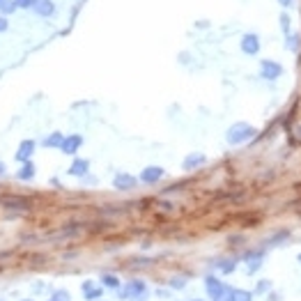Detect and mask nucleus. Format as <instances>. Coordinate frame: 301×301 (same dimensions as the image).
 Returning <instances> with one entry per match:
<instances>
[{"label": "nucleus", "instance_id": "nucleus-1", "mask_svg": "<svg viewBox=\"0 0 301 301\" xmlns=\"http://www.w3.org/2000/svg\"><path fill=\"white\" fill-rule=\"evenodd\" d=\"M255 134H258V129H255L253 125H249V122H235L228 129V134H225V140H228L230 145H241V143L251 140Z\"/></svg>", "mask_w": 301, "mask_h": 301}, {"label": "nucleus", "instance_id": "nucleus-2", "mask_svg": "<svg viewBox=\"0 0 301 301\" xmlns=\"http://www.w3.org/2000/svg\"><path fill=\"white\" fill-rule=\"evenodd\" d=\"M205 290L209 294L211 301H223V297L228 294V288L223 285V280H219L216 276H207L205 278Z\"/></svg>", "mask_w": 301, "mask_h": 301}, {"label": "nucleus", "instance_id": "nucleus-3", "mask_svg": "<svg viewBox=\"0 0 301 301\" xmlns=\"http://www.w3.org/2000/svg\"><path fill=\"white\" fill-rule=\"evenodd\" d=\"M145 292H147V288H145L143 280H129L127 288L122 290V297L125 299H143L145 297Z\"/></svg>", "mask_w": 301, "mask_h": 301}, {"label": "nucleus", "instance_id": "nucleus-4", "mask_svg": "<svg viewBox=\"0 0 301 301\" xmlns=\"http://www.w3.org/2000/svg\"><path fill=\"white\" fill-rule=\"evenodd\" d=\"M260 74H262V78H267V81H276V78L283 74V67L274 60H262L260 62Z\"/></svg>", "mask_w": 301, "mask_h": 301}, {"label": "nucleus", "instance_id": "nucleus-5", "mask_svg": "<svg viewBox=\"0 0 301 301\" xmlns=\"http://www.w3.org/2000/svg\"><path fill=\"white\" fill-rule=\"evenodd\" d=\"M136 182L138 180L134 175H129V172H117L115 180H113V186L117 191H131V189H136Z\"/></svg>", "mask_w": 301, "mask_h": 301}, {"label": "nucleus", "instance_id": "nucleus-6", "mask_svg": "<svg viewBox=\"0 0 301 301\" xmlns=\"http://www.w3.org/2000/svg\"><path fill=\"white\" fill-rule=\"evenodd\" d=\"M241 51L246 53V56H255V53L260 51V37L255 32H249L241 37Z\"/></svg>", "mask_w": 301, "mask_h": 301}, {"label": "nucleus", "instance_id": "nucleus-7", "mask_svg": "<svg viewBox=\"0 0 301 301\" xmlns=\"http://www.w3.org/2000/svg\"><path fill=\"white\" fill-rule=\"evenodd\" d=\"M161 177H164V168L161 166H147L145 170L140 172V180L145 182V184H156Z\"/></svg>", "mask_w": 301, "mask_h": 301}, {"label": "nucleus", "instance_id": "nucleus-8", "mask_svg": "<svg viewBox=\"0 0 301 301\" xmlns=\"http://www.w3.org/2000/svg\"><path fill=\"white\" fill-rule=\"evenodd\" d=\"M0 205H5L7 209H30V200L19 198V196H5L0 198Z\"/></svg>", "mask_w": 301, "mask_h": 301}, {"label": "nucleus", "instance_id": "nucleus-9", "mask_svg": "<svg viewBox=\"0 0 301 301\" xmlns=\"http://www.w3.org/2000/svg\"><path fill=\"white\" fill-rule=\"evenodd\" d=\"M81 145H83V136L72 134V136H67V138H65V143H62L60 150L65 152V154H76V152L81 150Z\"/></svg>", "mask_w": 301, "mask_h": 301}, {"label": "nucleus", "instance_id": "nucleus-10", "mask_svg": "<svg viewBox=\"0 0 301 301\" xmlns=\"http://www.w3.org/2000/svg\"><path fill=\"white\" fill-rule=\"evenodd\" d=\"M34 152V143L32 140H23L21 145H19V152H16V161H21V164H26V161H30Z\"/></svg>", "mask_w": 301, "mask_h": 301}, {"label": "nucleus", "instance_id": "nucleus-11", "mask_svg": "<svg viewBox=\"0 0 301 301\" xmlns=\"http://www.w3.org/2000/svg\"><path fill=\"white\" fill-rule=\"evenodd\" d=\"M87 170H90V161L87 159H76L72 166H69V175H74V177L87 175Z\"/></svg>", "mask_w": 301, "mask_h": 301}, {"label": "nucleus", "instance_id": "nucleus-12", "mask_svg": "<svg viewBox=\"0 0 301 301\" xmlns=\"http://www.w3.org/2000/svg\"><path fill=\"white\" fill-rule=\"evenodd\" d=\"M32 9L39 14V16H51V14L56 12V5H53V0H37Z\"/></svg>", "mask_w": 301, "mask_h": 301}, {"label": "nucleus", "instance_id": "nucleus-13", "mask_svg": "<svg viewBox=\"0 0 301 301\" xmlns=\"http://www.w3.org/2000/svg\"><path fill=\"white\" fill-rule=\"evenodd\" d=\"M207 161V156L205 154H200V152H196V154H189L184 159V164H182V168L184 170H193V168H198V166H202Z\"/></svg>", "mask_w": 301, "mask_h": 301}, {"label": "nucleus", "instance_id": "nucleus-14", "mask_svg": "<svg viewBox=\"0 0 301 301\" xmlns=\"http://www.w3.org/2000/svg\"><path fill=\"white\" fill-rule=\"evenodd\" d=\"M65 138H67V136H62L60 131H53V134L48 136V138H44V143H42V145H44V147H62Z\"/></svg>", "mask_w": 301, "mask_h": 301}, {"label": "nucleus", "instance_id": "nucleus-15", "mask_svg": "<svg viewBox=\"0 0 301 301\" xmlns=\"http://www.w3.org/2000/svg\"><path fill=\"white\" fill-rule=\"evenodd\" d=\"M228 301H253V294L246 290H228Z\"/></svg>", "mask_w": 301, "mask_h": 301}, {"label": "nucleus", "instance_id": "nucleus-16", "mask_svg": "<svg viewBox=\"0 0 301 301\" xmlns=\"http://www.w3.org/2000/svg\"><path fill=\"white\" fill-rule=\"evenodd\" d=\"M16 177H19V180H26V182H30L32 177H34V166L30 164V161H26V164L21 166V170L16 172Z\"/></svg>", "mask_w": 301, "mask_h": 301}, {"label": "nucleus", "instance_id": "nucleus-17", "mask_svg": "<svg viewBox=\"0 0 301 301\" xmlns=\"http://www.w3.org/2000/svg\"><path fill=\"white\" fill-rule=\"evenodd\" d=\"M83 290H85V299H101V288H95L92 285V280H87L85 285H83Z\"/></svg>", "mask_w": 301, "mask_h": 301}, {"label": "nucleus", "instance_id": "nucleus-18", "mask_svg": "<svg viewBox=\"0 0 301 301\" xmlns=\"http://www.w3.org/2000/svg\"><path fill=\"white\" fill-rule=\"evenodd\" d=\"M19 9V5L14 3V0H3V3H0V12L5 14V16H9V14H14Z\"/></svg>", "mask_w": 301, "mask_h": 301}, {"label": "nucleus", "instance_id": "nucleus-19", "mask_svg": "<svg viewBox=\"0 0 301 301\" xmlns=\"http://www.w3.org/2000/svg\"><path fill=\"white\" fill-rule=\"evenodd\" d=\"M101 283L106 285V288H113V290L120 288V278H117V276H113V274H103L101 276Z\"/></svg>", "mask_w": 301, "mask_h": 301}, {"label": "nucleus", "instance_id": "nucleus-20", "mask_svg": "<svg viewBox=\"0 0 301 301\" xmlns=\"http://www.w3.org/2000/svg\"><path fill=\"white\" fill-rule=\"evenodd\" d=\"M235 267H237L235 260H223V262H219V269L223 271V274H233Z\"/></svg>", "mask_w": 301, "mask_h": 301}, {"label": "nucleus", "instance_id": "nucleus-21", "mask_svg": "<svg viewBox=\"0 0 301 301\" xmlns=\"http://www.w3.org/2000/svg\"><path fill=\"white\" fill-rule=\"evenodd\" d=\"M51 301H72V297H69L67 290H56V292H53V297H51Z\"/></svg>", "mask_w": 301, "mask_h": 301}, {"label": "nucleus", "instance_id": "nucleus-22", "mask_svg": "<svg viewBox=\"0 0 301 301\" xmlns=\"http://www.w3.org/2000/svg\"><path fill=\"white\" fill-rule=\"evenodd\" d=\"M186 285V280H184V276H175V278L170 280V288H175V290H182Z\"/></svg>", "mask_w": 301, "mask_h": 301}, {"label": "nucleus", "instance_id": "nucleus-23", "mask_svg": "<svg viewBox=\"0 0 301 301\" xmlns=\"http://www.w3.org/2000/svg\"><path fill=\"white\" fill-rule=\"evenodd\" d=\"M297 46H299V37H297V34H290L288 48H290V51H297Z\"/></svg>", "mask_w": 301, "mask_h": 301}, {"label": "nucleus", "instance_id": "nucleus-24", "mask_svg": "<svg viewBox=\"0 0 301 301\" xmlns=\"http://www.w3.org/2000/svg\"><path fill=\"white\" fill-rule=\"evenodd\" d=\"M14 3L19 5V9H23V7H34V3H37V0H14Z\"/></svg>", "mask_w": 301, "mask_h": 301}, {"label": "nucleus", "instance_id": "nucleus-25", "mask_svg": "<svg viewBox=\"0 0 301 301\" xmlns=\"http://www.w3.org/2000/svg\"><path fill=\"white\" fill-rule=\"evenodd\" d=\"M280 28H283V32H285V34H290V19L285 16V14L280 16Z\"/></svg>", "mask_w": 301, "mask_h": 301}, {"label": "nucleus", "instance_id": "nucleus-26", "mask_svg": "<svg viewBox=\"0 0 301 301\" xmlns=\"http://www.w3.org/2000/svg\"><path fill=\"white\" fill-rule=\"evenodd\" d=\"M7 26H9V23H7V16H0V32L7 30Z\"/></svg>", "mask_w": 301, "mask_h": 301}, {"label": "nucleus", "instance_id": "nucleus-27", "mask_svg": "<svg viewBox=\"0 0 301 301\" xmlns=\"http://www.w3.org/2000/svg\"><path fill=\"white\" fill-rule=\"evenodd\" d=\"M280 5H283V7H292V0H278Z\"/></svg>", "mask_w": 301, "mask_h": 301}, {"label": "nucleus", "instance_id": "nucleus-28", "mask_svg": "<svg viewBox=\"0 0 301 301\" xmlns=\"http://www.w3.org/2000/svg\"><path fill=\"white\" fill-rule=\"evenodd\" d=\"M258 290H260V292H264V290H269V283H260V285H258Z\"/></svg>", "mask_w": 301, "mask_h": 301}, {"label": "nucleus", "instance_id": "nucleus-29", "mask_svg": "<svg viewBox=\"0 0 301 301\" xmlns=\"http://www.w3.org/2000/svg\"><path fill=\"white\" fill-rule=\"evenodd\" d=\"M3 170H5V164H0V175H3Z\"/></svg>", "mask_w": 301, "mask_h": 301}, {"label": "nucleus", "instance_id": "nucleus-30", "mask_svg": "<svg viewBox=\"0 0 301 301\" xmlns=\"http://www.w3.org/2000/svg\"><path fill=\"white\" fill-rule=\"evenodd\" d=\"M21 301H32V299H21Z\"/></svg>", "mask_w": 301, "mask_h": 301}, {"label": "nucleus", "instance_id": "nucleus-31", "mask_svg": "<svg viewBox=\"0 0 301 301\" xmlns=\"http://www.w3.org/2000/svg\"><path fill=\"white\" fill-rule=\"evenodd\" d=\"M193 301H202V299H193Z\"/></svg>", "mask_w": 301, "mask_h": 301}, {"label": "nucleus", "instance_id": "nucleus-32", "mask_svg": "<svg viewBox=\"0 0 301 301\" xmlns=\"http://www.w3.org/2000/svg\"><path fill=\"white\" fill-rule=\"evenodd\" d=\"M299 262H301V255H299Z\"/></svg>", "mask_w": 301, "mask_h": 301}, {"label": "nucleus", "instance_id": "nucleus-33", "mask_svg": "<svg viewBox=\"0 0 301 301\" xmlns=\"http://www.w3.org/2000/svg\"><path fill=\"white\" fill-rule=\"evenodd\" d=\"M0 3H3V0H0Z\"/></svg>", "mask_w": 301, "mask_h": 301}]
</instances>
